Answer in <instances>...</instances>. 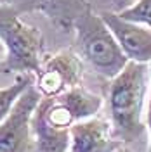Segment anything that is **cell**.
Wrapping results in <instances>:
<instances>
[{
    "mask_svg": "<svg viewBox=\"0 0 151 152\" xmlns=\"http://www.w3.org/2000/svg\"><path fill=\"white\" fill-rule=\"evenodd\" d=\"M73 26L76 35V54L99 76L113 80L129 64V57L125 56L101 14H92L90 10H85Z\"/></svg>",
    "mask_w": 151,
    "mask_h": 152,
    "instance_id": "3957f363",
    "label": "cell"
},
{
    "mask_svg": "<svg viewBox=\"0 0 151 152\" xmlns=\"http://www.w3.org/2000/svg\"><path fill=\"white\" fill-rule=\"evenodd\" d=\"M101 18L108 24L129 61L151 64V29L123 19L118 12L104 10Z\"/></svg>",
    "mask_w": 151,
    "mask_h": 152,
    "instance_id": "52a82bcc",
    "label": "cell"
},
{
    "mask_svg": "<svg viewBox=\"0 0 151 152\" xmlns=\"http://www.w3.org/2000/svg\"><path fill=\"white\" fill-rule=\"evenodd\" d=\"M116 152H134V151H132V149H129L127 145H122V147H120V149H118Z\"/></svg>",
    "mask_w": 151,
    "mask_h": 152,
    "instance_id": "5bb4252c",
    "label": "cell"
},
{
    "mask_svg": "<svg viewBox=\"0 0 151 152\" xmlns=\"http://www.w3.org/2000/svg\"><path fill=\"white\" fill-rule=\"evenodd\" d=\"M146 128H148V137H150L148 152H151V90H150V99H148V107H146Z\"/></svg>",
    "mask_w": 151,
    "mask_h": 152,
    "instance_id": "7c38bea8",
    "label": "cell"
},
{
    "mask_svg": "<svg viewBox=\"0 0 151 152\" xmlns=\"http://www.w3.org/2000/svg\"><path fill=\"white\" fill-rule=\"evenodd\" d=\"M113 2H116V0H113Z\"/></svg>",
    "mask_w": 151,
    "mask_h": 152,
    "instance_id": "e0dca14e",
    "label": "cell"
},
{
    "mask_svg": "<svg viewBox=\"0 0 151 152\" xmlns=\"http://www.w3.org/2000/svg\"><path fill=\"white\" fill-rule=\"evenodd\" d=\"M31 85H35V75L31 73H23L16 78V81L7 88H0V124L10 113L12 105L16 104L21 95L24 94Z\"/></svg>",
    "mask_w": 151,
    "mask_h": 152,
    "instance_id": "30bf717a",
    "label": "cell"
},
{
    "mask_svg": "<svg viewBox=\"0 0 151 152\" xmlns=\"http://www.w3.org/2000/svg\"><path fill=\"white\" fill-rule=\"evenodd\" d=\"M122 145L115 138L111 123L95 116L78 121L70 130L68 152H116Z\"/></svg>",
    "mask_w": 151,
    "mask_h": 152,
    "instance_id": "ba28073f",
    "label": "cell"
},
{
    "mask_svg": "<svg viewBox=\"0 0 151 152\" xmlns=\"http://www.w3.org/2000/svg\"><path fill=\"white\" fill-rule=\"evenodd\" d=\"M0 4H9V5H12V0H0Z\"/></svg>",
    "mask_w": 151,
    "mask_h": 152,
    "instance_id": "2e32d148",
    "label": "cell"
},
{
    "mask_svg": "<svg viewBox=\"0 0 151 152\" xmlns=\"http://www.w3.org/2000/svg\"><path fill=\"white\" fill-rule=\"evenodd\" d=\"M118 14L127 21L142 24L151 29V0H135L132 5L118 10Z\"/></svg>",
    "mask_w": 151,
    "mask_h": 152,
    "instance_id": "8fae6325",
    "label": "cell"
},
{
    "mask_svg": "<svg viewBox=\"0 0 151 152\" xmlns=\"http://www.w3.org/2000/svg\"><path fill=\"white\" fill-rule=\"evenodd\" d=\"M135 0H116V5H118V10L125 9V7H129V5H132Z\"/></svg>",
    "mask_w": 151,
    "mask_h": 152,
    "instance_id": "4fadbf2b",
    "label": "cell"
},
{
    "mask_svg": "<svg viewBox=\"0 0 151 152\" xmlns=\"http://www.w3.org/2000/svg\"><path fill=\"white\" fill-rule=\"evenodd\" d=\"M151 90V64L134 62L115 76L108 88V114L113 135L123 145H130L146 137L142 119L144 102Z\"/></svg>",
    "mask_w": 151,
    "mask_h": 152,
    "instance_id": "7a4b0ae2",
    "label": "cell"
},
{
    "mask_svg": "<svg viewBox=\"0 0 151 152\" xmlns=\"http://www.w3.org/2000/svg\"><path fill=\"white\" fill-rule=\"evenodd\" d=\"M24 9H37L61 26H73L87 9L85 0H26Z\"/></svg>",
    "mask_w": 151,
    "mask_h": 152,
    "instance_id": "9c48e42d",
    "label": "cell"
},
{
    "mask_svg": "<svg viewBox=\"0 0 151 152\" xmlns=\"http://www.w3.org/2000/svg\"><path fill=\"white\" fill-rule=\"evenodd\" d=\"M4 50H5V47H4V43H2V40H0V56H2Z\"/></svg>",
    "mask_w": 151,
    "mask_h": 152,
    "instance_id": "9a60e30c",
    "label": "cell"
},
{
    "mask_svg": "<svg viewBox=\"0 0 151 152\" xmlns=\"http://www.w3.org/2000/svg\"><path fill=\"white\" fill-rule=\"evenodd\" d=\"M84 61L73 50H61L49 57L35 75V86L42 97H54L71 88L82 86Z\"/></svg>",
    "mask_w": 151,
    "mask_h": 152,
    "instance_id": "8992f818",
    "label": "cell"
},
{
    "mask_svg": "<svg viewBox=\"0 0 151 152\" xmlns=\"http://www.w3.org/2000/svg\"><path fill=\"white\" fill-rule=\"evenodd\" d=\"M101 105V95L92 94L84 86L54 97H42L31 118L37 152H68L71 126L94 118Z\"/></svg>",
    "mask_w": 151,
    "mask_h": 152,
    "instance_id": "6da1fadb",
    "label": "cell"
},
{
    "mask_svg": "<svg viewBox=\"0 0 151 152\" xmlns=\"http://www.w3.org/2000/svg\"><path fill=\"white\" fill-rule=\"evenodd\" d=\"M0 40L5 47V59L0 71L5 73H31L37 75L42 67L40 29L23 23L18 10L9 4H0Z\"/></svg>",
    "mask_w": 151,
    "mask_h": 152,
    "instance_id": "277c9868",
    "label": "cell"
},
{
    "mask_svg": "<svg viewBox=\"0 0 151 152\" xmlns=\"http://www.w3.org/2000/svg\"><path fill=\"white\" fill-rule=\"evenodd\" d=\"M42 100V94L35 85H31L16 100L10 113L0 124V152H31L33 133L31 118Z\"/></svg>",
    "mask_w": 151,
    "mask_h": 152,
    "instance_id": "5b68a950",
    "label": "cell"
}]
</instances>
